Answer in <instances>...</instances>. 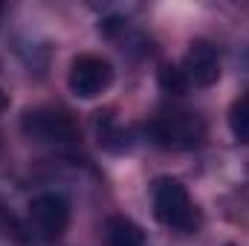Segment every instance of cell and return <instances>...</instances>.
<instances>
[{"mask_svg": "<svg viewBox=\"0 0 249 246\" xmlns=\"http://www.w3.org/2000/svg\"><path fill=\"white\" fill-rule=\"evenodd\" d=\"M154 214L162 226L168 229H180V232H191L197 226V214H194V203L188 197L186 185L180 180L162 177L154 183Z\"/></svg>", "mask_w": 249, "mask_h": 246, "instance_id": "obj_1", "label": "cell"}, {"mask_svg": "<svg viewBox=\"0 0 249 246\" xmlns=\"http://www.w3.org/2000/svg\"><path fill=\"white\" fill-rule=\"evenodd\" d=\"M148 136L162 145V148H174V151H183V148H197L203 139H206V122L197 116V113H188V110H177V113H162L157 119L145 124Z\"/></svg>", "mask_w": 249, "mask_h": 246, "instance_id": "obj_2", "label": "cell"}, {"mask_svg": "<svg viewBox=\"0 0 249 246\" xmlns=\"http://www.w3.org/2000/svg\"><path fill=\"white\" fill-rule=\"evenodd\" d=\"M20 127L26 136L38 139V142H72V139H78V124L61 107L26 110L20 119Z\"/></svg>", "mask_w": 249, "mask_h": 246, "instance_id": "obj_3", "label": "cell"}, {"mask_svg": "<svg viewBox=\"0 0 249 246\" xmlns=\"http://www.w3.org/2000/svg\"><path fill=\"white\" fill-rule=\"evenodd\" d=\"M113 84V67L102 55H78L70 67V90L78 99H96Z\"/></svg>", "mask_w": 249, "mask_h": 246, "instance_id": "obj_4", "label": "cell"}, {"mask_svg": "<svg viewBox=\"0 0 249 246\" xmlns=\"http://www.w3.org/2000/svg\"><path fill=\"white\" fill-rule=\"evenodd\" d=\"M29 223L44 241H58L70 226V206L58 194H41L29 203Z\"/></svg>", "mask_w": 249, "mask_h": 246, "instance_id": "obj_5", "label": "cell"}, {"mask_svg": "<svg viewBox=\"0 0 249 246\" xmlns=\"http://www.w3.org/2000/svg\"><path fill=\"white\" fill-rule=\"evenodd\" d=\"M177 70L186 87H212L220 78V55L209 41H197L191 44V50L186 53V58Z\"/></svg>", "mask_w": 249, "mask_h": 246, "instance_id": "obj_6", "label": "cell"}, {"mask_svg": "<svg viewBox=\"0 0 249 246\" xmlns=\"http://www.w3.org/2000/svg\"><path fill=\"white\" fill-rule=\"evenodd\" d=\"M105 238H107V246H145V232L130 217H122V214L107 220Z\"/></svg>", "mask_w": 249, "mask_h": 246, "instance_id": "obj_7", "label": "cell"}, {"mask_svg": "<svg viewBox=\"0 0 249 246\" xmlns=\"http://www.w3.org/2000/svg\"><path fill=\"white\" fill-rule=\"evenodd\" d=\"M229 127L238 142H249V93L241 96L229 110Z\"/></svg>", "mask_w": 249, "mask_h": 246, "instance_id": "obj_8", "label": "cell"}, {"mask_svg": "<svg viewBox=\"0 0 249 246\" xmlns=\"http://www.w3.org/2000/svg\"><path fill=\"white\" fill-rule=\"evenodd\" d=\"M3 107H6V96L0 93V110H3Z\"/></svg>", "mask_w": 249, "mask_h": 246, "instance_id": "obj_9", "label": "cell"}, {"mask_svg": "<svg viewBox=\"0 0 249 246\" xmlns=\"http://www.w3.org/2000/svg\"><path fill=\"white\" fill-rule=\"evenodd\" d=\"M0 12H3V6H0Z\"/></svg>", "mask_w": 249, "mask_h": 246, "instance_id": "obj_10", "label": "cell"}]
</instances>
